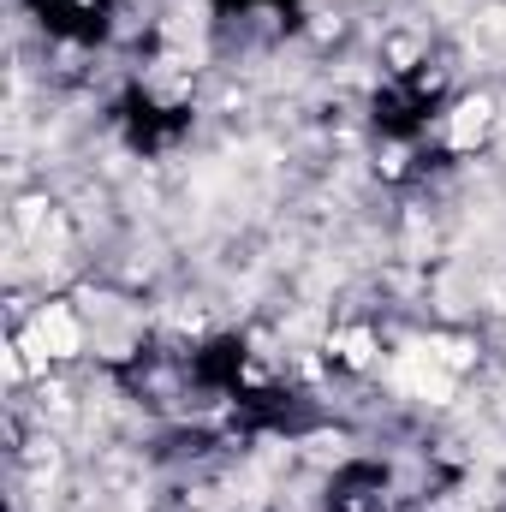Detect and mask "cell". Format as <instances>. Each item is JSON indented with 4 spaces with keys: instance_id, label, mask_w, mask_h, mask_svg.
Wrapping results in <instances>:
<instances>
[{
    "instance_id": "cell-1",
    "label": "cell",
    "mask_w": 506,
    "mask_h": 512,
    "mask_svg": "<svg viewBox=\"0 0 506 512\" xmlns=\"http://www.w3.org/2000/svg\"><path fill=\"white\" fill-rule=\"evenodd\" d=\"M393 382L411 387V393H423V399H447V393H453V370L441 364L435 346H411V352H399Z\"/></svg>"
},
{
    "instance_id": "cell-3",
    "label": "cell",
    "mask_w": 506,
    "mask_h": 512,
    "mask_svg": "<svg viewBox=\"0 0 506 512\" xmlns=\"http://www.w3.org/2000/svg\"><path fill=\"white\" fill-rule=\"evenodd\" d=\"M489 114H495V108H489L483 96L459 102V114H453V126H447V137H453V149H471V143H477V137L489 131Z\"/></svg>"
},
{
    "instance_id": "cell-4",
    "label": "cell",
    "mask_w": 506,
    "mask_h": 512,
    "mask_svg": "<svg viewBox=\"0 0 506 512\" xmlns=\"http://www.w3.org/2000/svg\"><path fill=\"white\" fill-rule=\"evenodd\" d=\"M370 358H376V340H370L364 328H358V334H346V364H370Z\"/></svg>"
},
{
    "instance_id": "cell-2",
    "label": "cell",
    "mask_w": 506,
    "mask_h": 512,
    "mask_svg": "<svg viewBox=\"0 0 506 512\" xmlns=\"http://www.w3.org/2000/svg\"><path fill=\"white\" fill-rule=\"evenodd\" d=\"M24 352H30V358H72V352H78V322H72V310H66V304H48V310L36 316Z\"/></svg>"
}]
</instances>
